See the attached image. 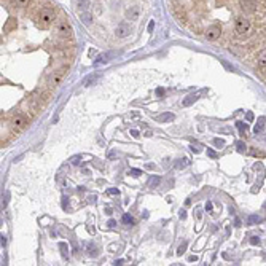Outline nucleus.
Masks as SVG:
<instances>
[{
    "label": "nucleus",
    "mask_w": 266,
    "mask_h": 266,
    "mask_svg": "<svg viewBox=\"0 0 266 266\" xmlns=\"http://www.w3.org/2000/svg\"><path fill=\"white\" fill-rule=\"evenodd\" d=\"M54 34H56V37L61 38V40H69V38H72V35H74V29H72V26L69 24V21L62 19V21L56 22Z\"/></svg>",
    "instance_id": "1"
},
{
    "label": "nucleus",
    "mask_w": 266,
    "mask_h": 266,
    "mask_svg": "<svg viewBox=\"0 0 266 266\" xmlns=\"http://www.w3.org/2000/svg\"><path fill=\"white\" fill-rule=\"evenodd\" d=\"M29 123V120H27V116H24V115H21V113H16L15 116L11 118V126L15 128L16 131H19V129H22V128H26V124Z\"/></svg>",
    "instance_id": "2"
},
{
    "label": "nucleus",
    "mask_w": 266,
    "mask_h": 266,
    "mask_svg": "<svg viewBox=\"0 0 266 266\" xmlns=\"http://www.w3.org/2000/svg\"><path fill=\"white\" fill-rule=\"evenodd\" d=\"M131 35V27L128 26V24H118L116 27H115V37L116 38H126V37H129Z\"/></svg>",
    "instance_id": "3"
},
{
    "label": "nucleus",
    "mask_w": 266,
    "mask_h": 266,
    "mask_svg": "<svg viewBox=\"0 0 266 266\" xmlns=\"http://www.w3.org/2000/svg\"><path fill=\"white\" fill-rule=\"evenodd\" d=\"M124 16H126L128 21H137L139 16H140V8L139 7H129L128 10H126Z\"/></svg>",
    "instance_id": "4"
},
{
    "label": "nucleus",
    "mask_w": 266,
    "mask_h": 266,
    "mask_svg": "<svg viewBox=\"0 0 266 266\" xmlns=\"http://www.w3.org/2000/svg\"><path fill=\"white\" fill-rule=\"evenodd\" d=\"M64 74H65V69L54 72V74L51 75V78H50V86H58L59 83L62 81V78H64Z\"/></svg>",
    "instance_id": "5"
},
{
    "label": "nucleus",
    "mask_w": 266,
    "mask_h": 266,
    "mask_svg": "<svg viewBox=\"0 0 266 266\" xmlns=\"http://www.w3.org/2000/svg\"><path fill=\"white\" fill-rule=\"evenodd\" d=\"M196 99H198V94H190V96H187L185 99H183V102H182V105L183 107H188V105H191Z\"/></svg>",
    "instance_id": "6"
},
{
    "label": "nucleus",
    "mask_w": 266,
    "mask_h": 266,
    "mask_svg": "<svg viewBox=\"0 0 266 266\" xmlns=\"http://www.w3.org/2000/svg\"><path fill=\"white\" fill-rule=\"evenodd\" d=\"M110 58H112V54H110V53H107V54H101L99 58H97V61L94 62V65H101V64H104V62H108V61H110Z\"/></svg>",
    "instance_id": "7"
},
{
    "label": "nucleus",
    "mask_w": 266,
    "mask_h": 266,
    "mask_svg": "<svg viewBox=\"0 0 266 266\" xmlns=\"http://www.w3.org/2000/svg\"><path fill=\"white\" fill-rule=\"evenodd\" d=\"M80 19L85 22V24H89L93 21V15H91V13H88V11H81L80 13Z\"/></svg>",
    "instance_id": "8"
},
{
    "label": "nucleus",
    "mask_w": 266,
    "mask_h": 266,
    "mask_svg": "<svg viewBox=\"0 0 266 266\" xmlns=\"http://www.w3.org/2000/svg\"><path fill=\"white\" fill-rule=\"evenodd\" d=\"M159 182H161L159 177L153 175V177H150V180H148V187H150V188H156V187L159 185Z\"/></svg>",
    "instance_id": "9"
},
{
    "label": "nucleus",
    "mask_w": 266,
    "mask_h": 266,
    "mask_svg": "<svg viewBox=\"0 0 266 266\" xmlns=\"http://www.w3.org/2000/svg\"><path fill=\"white\" fill-rule=\"evenodd\" d=\"M175 116L172 115V113H163V115H159L158 116V121L159 123H166V121H172Z\"/></svg>",
    "instance_id": "10"
},
{
    "label": "nucleus",
    "mask_w": 266,
    "mask_h": 266,
    "mask_svg": "<svg viewBox=\"0 0 266 266\" xmlns=\"http://www.w3.org/2000/svg\"><path fill=\"white\" fill-rule=\"evenodd\" d=\"M77 5H78V8L81 11H88V8H89V0H78Z\"/></svg>",
    "instance_id": "11"
},
{
    "label": "nucleus",
    "mask_w": 266,
    "mask_h": 266,
    "mask_svg": "<svg viewBox=\"0 0 266 266\" xmlns=\"http://www.w3.org/2000/svg\"><path fill=\"white\" fill-rule=\"evenodd\" d=\"M59 249H61L62 257L67 258V257H69V247H67V244H65V242H61V244H59Z\"/></svg>",
    "instance_id": "12"
},
{
    "label": "nucleus",
    "mask_w": 266,
    "mask_h": 266,
    "mask_svg": "<svg viewBox=\"0 0 266 266\" xmlns=\"http://www.w3.org/2000/svg\"><path fill=\"white\" fill-rule=\"evenodd\" d=\"M264 121H266V120H264V118H260V121H258V123H257V126H255V129H254V131H255V132H257V134H258V132H261V131H263V128H264Z\"/></svg>",
    "instance_id": "13"
},
{
    "label": "nucleus",
    "mask_w": 266,
    "mask_h": 266,
    "mask_svg": "<svg viewBox=\"0 0 266 266\" xmlns=\"http://www.w3.org/2000/svg\"><path fill=\"white\" fill-rule=\"evenodd\" d=\"M187 164H188V161H187V159H177L174 166H175V169H183V167H185Z\"/></svg>",
    "instance_id": "14"
},
{
    "label": "nucleus",
    "mask_w": 266,
    "mask_h": 266,
    "mask_svg": "<svg viewBox=\"0 0 266 266\" xmlns=\"http://www.w3.org/2000/svg\"><path fill=\"white\" fill-rule=\"evenodd\" d=\"M96 81V75H89V77H86L85 80H83V85L85 86H89L91 83H94Z\"/></svg>",
    "instance_id": "15"
},
{
    "label": "nucleus",
    "mask_w": 266,
    "mask_h": 266,
    "mask_svg": "<svg viewBox=\"0 0 266 266\" xmlns=\"http://www.w3.org/2000/svg\"><path fill=\"white\" fill-rule=\"evenodd\" d=\"M88 252H89V255H93V257H96V255H97V249H96V245H93V244H89V245H88Z\"/></svg>",
    "instance_id": "16"
},
{
    "label": "nucleus",
    "mask_w": 266,
    "mask_h": 266,
    "mask_svg": "<svg viewBox=\"0 0 266 266\" xmlns=\"http://www.w3.org/2000/svg\"><path fill=\"white\" fill-rule=\"evenodd\" d=\"M260 220H261V218H260L258 215H252V217H249L247 221H249V225H252V223H257V221H260Z\"/></svg>",
    "instance_id": "17"
},
{
    "label": "nucleus",
    "mask_w": 266,
    "mask_h": 266,
    "mask_svg": "<svg viewBox=\"0 0 266 266\" xmlns=\"http://www.w3.org/2000/svg\"><path fill=\"white\" fill-rule=\"evenodd\" d=\"M185 250H187V242H183V244H182V245L178 247V250H177V254H178V255H182V254H183Z\"/></svg>",
    "instance_id": "18"
},
{
    "label": "nucleus",
    "mask_w": 266,
    "mask_h": 266,
    "mask_svg": "<svg viewBox=\"0 0 266 266\" xmlns=\"http://www.w3.org/2000/svg\"><path fill=\"white\" fill-rule=\"evenodd\" d=\"M237 128L241 129L242 134H247V126H244V123H237Z\"/></svg>",
    "instance_id": "19"
},
{
    "label": "nucleus",
    "mask_w": 266,
    "mask_h": 266,
    "mask_svg": "<svg viewBox=\"0 0 266 266\" xmlns=\"http://www.w3.org/2000/svg\"><path fill=\"white\" fill-rule=\"evenodd\" d=\"M123 221H124V223H132L134 218H132L131 215H123Z\"/></svg>",
    "instance_id": "20"
},
{
    "label": "nucleus",
    "mask_w": 266,
    "mask_h": 266,
    "mask_svg": "<svg viewBox=\"0 0 266 266\" xmlns=\"http://www.w3.org/2000/svg\"><path fill=\"white\" fill-rule=\"evenodd\" d=\"M140 174H142L140 169H131V171H129V175H135V177H137V175H140Z\"/></svg>",
    "instance_id": "21"
},
{
    "label": "nucleus",
    "mask_w": 266,
    "mask_h": 266,
    "mask_svg": "<svg viewBox=\"0 0 266 266\" xmlns=\"http://www.w3.org/2000/svg\"><path fill=\"white\" fill-rule=\"evenodd\" d=\"M207 156H211V158H217V153H215L214 150H211V148H207Z\"/></svg>",
    "instance_id": "22"
},
{
    "label": "nucleus",
    "mask_w": 266,
    "mask_h": 266,
    "mask_svg": "<svg viewBox=\"0 0 266 266\" xmlns=\"http://www.w3.org/2000/svg\"><path fill=\"white\" fill-rule=\"evenodd\" d=\"M107 193H108V194H118V190H116V188H108Z\"/></svg>",
    "instance_id": "23"
},
{
    "label": "nucleus",
    "mask_w": 266,
    "mask_h": 266,
    "mask_svg": "<svg viewBox=\"0 0 266 266\" xmlns=\"http://www.w3.org/2000/svg\"><path fill=\"white\" fill-rule=\"evenodd\" d=\"M80 161H81V158H80V156H74V158H72V164H78Z\"/></svg>",
    "instance_id": "24"
},
{
    "label": "nucleus",
    "mask_w": 266,
    "mask_h": 266,
    "mask_svg": "<svg viewBox=\"0 0 266 266\" xmlns=\"http://www.w3.org/2000/svg\"><path fill=\"white\" fill-rule=\"evenodd\" d=\"M214 144H215L217 147H223V140H220V139H215V140H214Z\"/></svg>",
    "instance_id": "25"
},
{
    "label": "nucleus",
    "mask_w": 266,
    "mask_h": 266,
    "mask_svg": "<svg viewBox=\"0 0 266 266\" xmlns=\"http://www.w3.org/2000/svg\"><path fill=\"white\" fill-rule=\"evenodd\" d=\"M96 199H97V198H96V194H93V196H89V198H88V201H89L91 204H94V202H96Z\"/></svg>",
    "instance_id": "26"
},
{
    "label": "nucleus",
    "mask_w": 266,
    "mask_h": 266,
    "mask_svg": "<svg viewBox=\"0 0 266 266\" xmlns=\"http://www.w3.org/2000/svg\"><path fill=\"white\" fill-rule=\"evenodd\" d=\"M107 225H108V226H110V228H113V226H115V225H116V221H115V220H110V221H108V223H107Z\"/></svg>",
    "instance_id": "27"
},
{
    "label": "nucleus",
    "mask_w": 266,
    "mask_h": 266,
    "mask_svg": "<svg viewBox=\"0 0 266 266\" xmlns=\"http://www.w3.org/2000/svg\"><path fill=\"white\" fill-rule=\"evenodd\" d=\"M247 120H249V121L254 120V113H252V112H249V113H247Z\"/></svg>",
    "instance_id": "28"
},
{
    "label": "nucleus",
    "mask_w": 266,
    "mask_h": 266,
    "mask_svg": "<svg viewBox=\"0 0 266 266\" xmlns=\"http://www.w3.org/2000/svg\"><path fill=\"white\" fill-rule=\"evenodd\" d=\"M131 135H134V137H139V131H137V129H132V131H131Z\"/></svg>",
    "instance_id": "29"
},
{
    "label": "nucleus",
    "mask_w": 266,
    "mask_h": 266,
    "mask_svg": "<svg viewBox=\"0 0 266 266\" xmlns=\"http://www.w3.org/2000/svg\"><path fill=\"white\" fill-rule=\"evenodd\" d=\"M206 211H212V202H207L206 204Z\"/></svg>",
    "instance_id": "30"
},
{
    "label": "nucleus",
    "mask_w": 266,
    "mask_h": 266,
    "mask_svg": "<svg viewBox=\"0 0 266 266\" xmlns=\"http://www.w3.org/2000/svg\"><path fill=\"white\" fill-rule=\"evenodd\" d=\"M250 242H252V244H254V245H255V244H258L260 241L257 239V237H252V239H250Z\"/></svg>",
    "instance_id": "31"
},
{
    "label": "nucleus",
    "mask_w": 266,
    "mask_h": 266,
    "mask_svg": "<svg viewBox=\"0 0 266 266\" xmlns=\"http://www.w3.org/2000/svg\"><path fill=\"white\" fill-rule=\"evenodd\" d=\"M237 147H239V148H241V150H244V148H245V145H244V144H242V142H237Z\"/></svg>",
    "instance_id": "32"
},
{
    "label": "nucleus",
    "mask_w": 266,
    "mask_h": 266,
    "mask_svg": "<svg viewBox=\"0 0 266 266\" xmlns=\"http://www.w3.org/2000/svg\"><path fill=\"white\" fill-rule=\"evenodd\" d=\"M187 217V214H185V211H180V218H185Z\"/></svg>",
    "instance_id": "33"
},
{
    "label": "nucleus",
    "mask_w": 266,
    "mask_h": 266,
    "mask_svg": "<svg viewBox=\"0 0 266 266\" xmlns=\"http://www.w3.org/2000/svg\"><path fill=\"white\" fill-rule=\"evenodd\" d=\"M153 26H155V24H153V21H151V22H150V24H148V31H150V32H151V31H153Z\"/></svg>",
    "instance_id": "34"
},
{
    "label": "nucleus",
    "mask_w": 266,
    "mask_h": 266,
    "mask_svg": "<svg viewBox=\"0 0 266 266\" xmlns=\"http://www.w3.org/2000/svg\"><path fill=\"white\" fill-rule=\"evenodd\" d=\"M196 217H198V218H201V217H202V214H201V211H196Z\"/></svg>",
    "instance_id": "35"
},
{
    "label": "nucleus",
    "mask_w": 266,
    "mask_h": 266,
    "mask_svg": "<svg viewBox=\"0 0 266 266\" xmlns=\"http://www.w3.org/2000/svg\"><path fill=\"white\" fill-rule=\"evenodd\" d=\"M5 244H7V239H5V237H3V236H2V247H3Z\"/></svg>",
    "instance_id": "36"
}]
</instances>
